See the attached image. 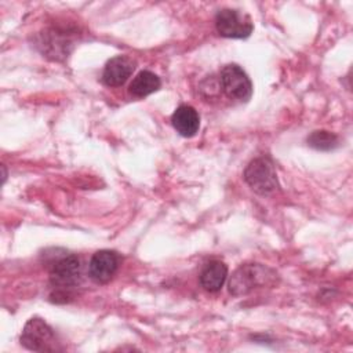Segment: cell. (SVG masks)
<instances>
[{
	"mask_svg": "<svg viewBox=\"0 0 353 353\" xmlns=\"http://www.w3.org/2000/svg\"><path fill=\"white\" fill-rule=\"evenodd\" d=\"M274 280L276 273L272 269L261 263H247L233 273L229 281V291L233 295H245L255 288L273 284Z\"/></svg>",
	"mask_w": 353,
	"mask_h": 353,
	"instance_id": "obj_1",
	"label": "cell"
},
{
	"mask_svg": "<svg viewBox=\"0 0 353 353\" xmlns=\"http://www.w3.org/2000/svg\"><path fill=\"white\" fill-rule=\"evenodd\" d=\"M80 261L73 254L58 256L55 261L51 262L50 281L55 288H58V292H55V298L61 295L66 301L68 291L72 287L77 285L80 281Z\"/></svg>",
	"mask_w": 353,
	"mask_h": 353,
	"instance_id": "obj_2",
	"label": "cell"
},
{
	"mask_svg": "<svg viewBox=\"0 0 353 353\" xmlns=\"http://www.w3.org/2000/svg\"><path fill=\"white\" fill-rule=\"evenodd\" d=\"M244 181L259 194H270L279 188L274 164L269 157L254 159L244 170Z\"/></svg>",
	"mask_w": 353,
	"mask_h": 353,
	"instance_id": "obj_3",
	"label": "cell"
},
{
	"mask_svg": "<svg viewBox=\"0 0 353 353\" xmlns=\"http://www.w3.org/2000/svg\"><path fill=\"white\" fill-rule=\"evenodd\" d=\"M21 343L34 352H52L57 350V341L52 328L41 319H30L22 331Z\"/></svg>",
	"mask_w": 353,
	"mask_h": 353,
	"instance_id": "obj_4",
	"label": "cell"
},
{
	"mask_svg": "<svg viewBox=\"0 0 353 353\" xmlns=\"http://www.w3.org/2000/svg\"><path fill=\"white\" fill-rule=\"evenodd\" d=\"M215 28L223 37L244 39L251 34L254 25L248 15L237 10L223 8L215 15Z\"/></svg>",
	"mask_w": 353,
	"mask_h": 353,
	"instance_id": "obj_5",
	"label": "cell"
},
{
	"mask_svg": "<svg viewBox=\"0 0 353 353\" xmlns=\"http://www.w3.org/2000/svg\"><path fill=\"white\" fill-rule=\"evenodd\" d=\"M219 83L223 92L237 101H248L252 94V84L247 73L236 63L225 65L219 74Z\"/></svg>",
	"mask_w": 353,
	"mask_h": 353,
	"instance_id": "obj_6",
	"label": "cell"
},
{
	"mask_svg": "<svg viewBox=\"0 0 353 353\" xmlns=\"http://www.w3.org/2000/svg\"><path fill=\"white\" fill-rule=\"evenodd\" d=\"M119 255L110 250L97 251L88 265L90 277L99 284L108 283L117 272Z\"/></svg>",
	"mask_w": 353,
	"mask_h": 353,
	"instance_id": "obj_7",
	"label": "cell"
},
{
	"mask_svg": "<svg viewBox=\"0 0 353 353\" xmlns=\"http://www.w3.org/2000/svg\"><path fill=\"white\" fill-rule=\"evenodd\" d=\"M135 69V61L127 55H117L108 61L103 73L102 81L108 87L123 85Z\"/></svg>",
	"mask_w": 353,
	"mask_h": 353,
	"instance_id": "obj_8",
	"label": "cell"
},
{
	"mask_svg": "<svg viewBox=\"0 0 353 353\" xmlns=\"http://www.w3.org/2000/svg\"><path fill=\"white\" fill-rule=\"evenodd\" d=\"M172 125L182 137H193L200 127V117L194 108L189 105H181L172 113Z\"/></svg>",
	"mask_w": 353,
	"mask_h": 353,
	"instance_id": "obj_9",
	"label": "cell"
},
{
	"mask_svg": "<svg viewBox=\"0 0 353 353\" xmlns=\"http://www.w3.org/2000/svg\"><path fill=\"white\" fill-rule=\"evenodd\" d=\"M228 276V266L221 261L208 262L200 273V284L205 291L216 292L222 288Z\"/></svg>",
	"mask_w": 353,
	"mask_h": 353,
	"instance_id": "obj_10",
	"label": "cell"
},
{
	"mask_svg": "<svg viewBox=\"0 0 353 353\" xmlns=\"http://www.w3.org/2000/svg\"><path fill=\"white\" fill-rule=\"evenodd\" d=\"M160 85H161V81L157 74H154L150 70H142L132 79L128 91L131 95L137 98H143L157 91Z\"/></svg>",
	"mask_w": 353,
	"mask_h": 353,
	"instance_id": "obj_11",
	"label": "cell"
},
{
	"mask_svg": "<svg viewBox=\"0 0 353 353\" xmlns=\"http://www.w3.org/2000/svg\"><path fill=\"white\" fill-rule=\"evenodd\" d=\"M307 145L317 150H331L339 145V138L328 131H313L307 137Z\"/></svg>",
	"mask_w": 353,
	"mask_h": 353,
	"instance_id": "obj_12",
	"label": "cell"
}]
</instances>
